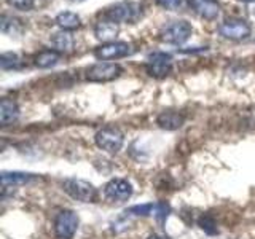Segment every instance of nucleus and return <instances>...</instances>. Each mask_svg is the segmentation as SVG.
Instances as JSON below:
<instances>
[{
    "label": "nucleus",
    "mask_w": 255,
    "mask_h": 239,
    "mask_svg": "<svg viewBox=\"0 0 255 239\" xmlns=\"http://www.w3.org/2000/svg\"><path fill=\"white\" fill-rule=\"evenodd\" d=\"M219 34L228 40H244L251 35V26L244 19L230 18L219 26Z\"/></svg>",
    "instance_id": "7"
},
{
    "label": "nucleus",
    "mask_w": 255,
    "mask_h": 239,
    "mask_svg": "<svg viewBox=\"0 0 255 239\" xmlns=\"http://www.w3.org/2000/svg\"><path fill=\"white\" fill-rule=\"evenodd\" d=\"M59 58L61 53H58L56 50H43L34 58V64L38 69H50L59 62Z\"/></svg>",
    "instance_id": "17"
},
{
    "label": "nucleus",
    "mask_w": 255,
    "mask_h": 239,
    "mask_svg": "<svg viewBox=\"0 0 255 239\" xmlns=\"http://www.w3.org/2000/svg\"><path fill=\"white\" fill-rule=\"evenodd\" d=\"M147 239H169V238H166V236H159V235H150Z\"/></svg>",
    "instance_id": "25"
},
{
    "label": "nucleus",
    "mask_w": 255,
    "mask_h": 239,
    "mask_svg": "<svg viewBox=\"0 0 255 239\" xmlns=\"http://www.w3.org/2000/svg\"><path fill=\"white\" fill-rule=\"evenodd\" d=\"M169 212H171V206L166 201H159L153 207V215H155V219L159 225H164V222L167 219V215H169Z\"/></svg>",
    "instance_id": "21"
},
{
    "label": "nucleus",
    "mask_w": 255,
    "mask_h": 239,
    "mask_svg": "<svg viewBox=\"0 0 255 239\" xmlns=\"http://www.w3.org/2000/svg\"><path fill=\"white\" fill-rule=\"evenodd\" d=\"M155 204H142V206H132L131 209H128L126 214L129 215H150L153 214Z\"/></svg>",
    "instance_id": "22"
},
{
    "label": "nucleus",
    "mask_w": 255,
    "mask_h": 239,
    "mask_svg": "<svg viewBox=\"0 0 255 239\" xmlns=\"http://www.w3.org/2000/svg\"><path fill=\"white\" fill-rule=\"evenodd\" d=\"M198 225L199 228H201L204 233L207 235H217L219 230H217V222H215V219L212 217L211 214H204L199 217L198 220Z\"/></svg>",
    "instance_id": "19"
},
{
    "label": "nucleus",
    "mask_w": 255,
    "mask_h": 239,
    "mask_svg": "<svg viewBox=\"0 0 255 239\" xmlns=\"http://www.w3.org/2000/svg\"><path fill=\"white\" fill-rule=\"evenodd\" d=\"M96 145L107 153H118L125 143V134L115 126L102 127L94 135Z\"/></svg>",
    "instance_id": "1"
},
{
    "label": "nucleus",
    "mask_w": 255,
    "mask_h": 239,
    "mask_svg": "<svg viewBox=\"0 0 255 239\" xmlns=\"http://www.w3.org/2000/svg\"><path fill=\"white\" fill-rule=\"evenodd\" d=\"M243 2H255V0H243Z\"/></svg>",
    "instance_id": "26"
},
{
    "label": "nucleus",
    "mask_w": 255,
    "mask_h": 239,
    "mask_svg": "<svg viewBox=\"0 0 255 239\" xmlns=\"http://www.w3.org/2000/svg\"><path fill=\"white\" fill-rule=\"evenodd\" d=\"M37 177L34 174H26V172H2L0 180H2V187H16V185H24L32 180H35Z\"/></svg>",
    "instance_id": "15"
},
{
    "label": "nucleus",
    "mask_w": 255,
    "mask_h": 239,
    "mask_svg": "<svg viewBox=\"0 0 255 239\" xmlns=\"http://www.w3.org/2000/svg\"><path fill=\"white\" fill-rule=\"evenodd\" d=\"M62 188L70 198H74L77 201H82V203H94L96 196H98V191H96L93 183L82 180V179H75V177L64 180Z\"/></svg>",
    "instance_id": "2"
},
{
    "label": "nucleus",
    "mask_w": 255,
    "mask_h": 239,
    "mask_svg": "<svg viewBox=\"0 0 255 239\" xmlns=\"http://www.w3.org/2000/svg\"><path fill=\"white\" fill-rule=\"evenodd\" d=\"M132 48L129 43L126 42H110V43H104L99 48H96L94 56L101 61H110V59H120L125 58V56L131 54Z\"/></svg>",
    "instance_id": "10"
},
{
    "label": "nucleus",
    "mask_w": 255,
    "mask_h": 239,
    "mask_svg": "<svg viewBox=\"0 0 255 239\" xmlns=\"http://www.w3.org/2000/svg\"><path fill=\"white\" fill-rule=\"evenodd\" d=\"M74 2H83V0H74Z\"/></svg>",
    "instance_id": "27"
},
{
    "label": "nucleus",
    "mask_w": 255,
    "mask_h": 239,
    "mask_svg": "<svg viewBox=\"0 0 255 239\" xmlns=\"http://www.w3.org/2000/svg\"><path fill=\"white\" fill-rule=\"evenodd\" d=\"M35 0H8V3L11 6H14L16 10H22V11H27L34 6Z\"/></svg>",
    "instance_id": "23"
},
{
    "label": "nucleus",
    "mask_w": 255,
    "mask_h": 239,
    "mask_svg": "<svg viewBox=\"0 0 255 239\" xmlns=\"http://www.w3.org/2000/svg\"><path fill=\"white\" fill-rule=\"evenodd\" d=\"M142 8L134 2H120L110 6L106 16L114 22H134L139 19Z\"/></svg>",
    "instance_id": "6"
},
{
    "label": "nucleus",
    "mask_w": 255,
    "mask_h": 239,
    "mask_svg": "<svg viewBox=\"0 0 255 239\" xmlns=\"http://www.w3.org/2000/svg\"><path fill=\"white\" fill-rule=\"evenodd\" d=\"M56 24L62 29V30H75L80 27V16L72 13V11H62L56 16Z\"/></svg>",
    "instance_id": "18"
},
{
    "label": "nucleus",
    "mask_w": 255,
    "mask_h": 239,
    "mask_svg": "<svg viewBox=\"0 0 255 239\" xmlns=\"http://www.w3.org/2000/svg\"><path fill=\"white\" fill-rule=\"evenodd\" d=\"M21 66L19 56L16 53H3L0 56V67L3 70H10V69H18Z\"/></svg>",
    "instance_id": "20"
},
{
    "label": "nucleus",
    "mask_w": 255,
    "mask_h": 239,
    "mask_svg": "<svg viewBox=\"0 0 255 239\" xmlns=\"http://www.w3.org/2000/svg\"><path fill=\"white\" fill-rule=\"evenodd\" d=\"M78 230V217L74 211L64 209L54 219V233L59 239H72Z\"/></svg>",
    "instance_id": "5"
},
{
    "label": "nucleus",
    "mask_w": 255,
    "mask_h": 239,
    "mask_svg": "<svg viewBox=\"0 0 255 239\" xmlns=\"http://www.w3.org/2000/svg\"><path fill=\"white\" fill-rule=\"evenodd\" d=\"M51 45L54 46V50L58 53H70L72 50H74V37H72L67 30H62V32H58V34H54L51 37Z\"/></svg>",
    "instance_id": "16"
},
{
    "label": "nucleus",
    "mask_w": 255,
    "mask_h": 239,
    "mask_svg": "<svg viewBox=\"0 0 255 239\" xmlns=\"http://www.w3.org/2000/svg\"><path fill=\"white\" fill-rule=\"evenodd\" d=\"M145 69L148 72V75L155 78H164L169 75L172 70V59H171V56L166 53H161V51L153 53L147 58Z\"/></svg>",
    "instance_id": "8"
},
{
    "label": "nucleus",
    "mask_w": 255,
    "mask_h": 239,
    "mask_svg": "<svg viewBox=\"0 0 255 239\" xmlns=\"http://www.w3.org/2000/svg\"><path fill=\"white\" fill-rule=\"evenodd\" d=\"M185 121V117L179 112H172V110H167V112H161L156 118V124L161 127V129L166 131H175L183 124Z\"/></svg>",
    "instance_id": "13"
},
{
    "label": "nucleus",
    "mask_w": 255,
    "mask_h": 239,
    "mask_svg": "<svg viewBox=\"0 0 255 239\" xmlns=\"http://www.w3.org/2000/svg\"><path fill=\"white\" fill-rule=\"evenodd\" d=\"M132 195V185L125 179H112L104 187V196L109 201L114 203H123L128 201Z\"/></svg>",
    "instance_id": "9"
},
{
    "label": "nucleus",
    "mask_w": 255,
    "mask_h": 239,
    "mask_svg": "<svg viewBox=\"0 0 255 239\" xmlns=\"http://www.w3.org/2000/svg\"><path fill=\"white\" fill-rule=\"evenodd\" d=\"M120 32V27L118 24L110 21V19H104V21H99L96 22L94 26V35L98 40L104 43H110V42H115V38Z\"/></svg>",
    "instance_id": "12"
},
{
    "label": "nucleus",
    "mask_w": 255,
    "mask_h": 239,
    "mask_svg": "<svg viewBox=\"0 0 255 239\" xmlns=\"http://www.w3.org/2000/svg\"><path fill=\"white\" fill-rule=\"evenodd\" d=\"M191 32H193V27H191L190 22L183 21V19L172 21L169 24H166V26L159 30V38L166 43L182 45L190 38Z\"/></svg>",
    "instance_id": "3"
},
{
    "label": "nucleus",
    "mask_w": 255,
    "mask_h": 239,
    "mask_svg": "<svg viewBox=\"0 0 255 239\" xmlns=\"http://www.w3.org/2000/svg\"><path fill=\"white\" fill-rule=\"evenodd\" d=\"M191 6L198 16L207 21L217 19L220 14V3L217 0H191Z\"/></svg>",
    "instance_id": "11"
},
{
    "label": "nucleus",
    "mask_w": 255,
    "mask_h": 239,
    "mask_svg": "<svg viewBox=\"0 0 255 239\" xmlns=\"http://www.w3.org/2000/svg\"><path fill=\"white\" fill-rule=\"evenodd\" d=\"M182 2L183 0H156V3L166 8V10H179L182 6Z\"/></svg>",
    "instance_id": "24"
},
{
    "label": "nucleus",
    "mask_w": 255,
    "mask_h": 239,
    "mask_svg": "<svg viewBox=\"0 0 255 239\" xmlns=\"http://www.w3.org/2000/svg\"><path fill=\"white\" fill-rule=\"evenodd\" d=\"M19 117V106L18 102L13 99H2L0 102V123L2 126H8L11 124L13 121H16Z\"/></svg>",
    "instance_id": "14"
},
{
    "label": "nucleus",
    "mask_w": 255,
    "mask_h": 239,
    "mask_svg": "<svg viewBox=\"0 0 255 239\" xmlns=\"http://www.w3.org/2000/svg\"><path fill=\"white\" fill-rule=\"evenodd\" d=\"M122 66L114 62H98L86 70V80L94 83H106L122 75Z\"/></svg>",
    "instance_id": "4"
}]
</instances>
